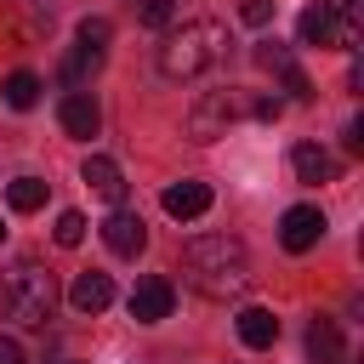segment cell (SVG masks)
Masks as SVG:
<instances>
[{
  "mask_svg": "<svg viewBox=\"0 0 364 364\" xmlns=\"http://www.w3.org/2000/svg\"><path fill=\"white\" fill-rule=\"evenodd\" d=\"M57 119H63V131L68 136H97V125H102V108H97V97H85V91H68L63 97V108H57Z\"/></svg>",
  "mask_w": 364,
  "mask_h": 364,
  "instance_id": "obj_10",
  "label": "cell"
},
{
  "mask_svg": "<svg viewBox=\"0 0 364 364\" xmlns=\"http://www.w3.org/2000/svg\"><path fill=\"white\" fill-rule=\"evenodd\" d=\"M0 364H23V347L11 336H0Z\"/></svg>",
  "mask_w": 364,
  "mask_h": 364,
  "instance_id": "obj_25",
  "label": "cell"
},
{
  "mask_svg": "<svg viewBox=\"0 0 364 364\" xmlns=\"http://www.w3.org/2000/svg\"><path fill=\"white\" fill-rule=\"evenodd\" d=\"M6 205H11L17 216L40 210V205H46V182H40V176H11V182H6Z\"/></svg>",
  "mask_w": 364,
  "mask_h": 364,
  "instance_id": "obj_19",
  "label": "cell"
},
{
  "mask_svg": "<svg viewBox=\"0 0 364 364\" xmlns=\"http://www.w3.org/2000/svg\"><path fill=\"white\" fill-rule=\"evenodd\" d=\"M324 17H330V34H336V51H358L364 40V6L358 0H318Z\"/></svg>",
  "mask_w": 364,
  "mask_h": 364,
  "instance_id": "obj_9",
  "label": "cell"
},
{
  "mask_svg": "<svg viewBox=\"0 0 364 364\" xmlns=\"http://www.w3.org/2000/svg\"><path fill=\"white\" fill-rule=\"evenodd\" d=\"M307 353H313V364H341V353H347V347H341V324L318 313V318L307 324Z\"/></svg>",
  "mask_w": 364,
  "mask_h": 364,
  "instance_id": "obj_13",
  "label": "cell"
},
{
  "mask_svg": "<svg viewBox=\"0 0 364 364\" xmlns=\"http://www.w3.org/2000/svg\"><path fill=\"white\" fill-rule=\"evenodd\" d=\"M51 233H57V245H63V250H74V245L85 239V216H80V210H63Z\"/></svg>",
  "mask_w": 364,
  "mask_h": 364,
  "instance_id": "obj_21",
  "label": "cell"
},
{
  "mask_svg": "<svg viewBox=\"0 0 364 364\" xmlns=\"http://www.w3.org/2000/svg\"><path fill=\"white\" fill-rule=\"evenodd\" d=\"M239 17H245L250 28H262V23L273 17V0H239Z\"/></svg>",
  "mask_w": 364,
  "mask_h": 364,
  "instance_id": "obj_23",
  "label": "cell"
},
{
  "mask_svg": "<svg viewBox=\"0 0 364 364\" xmlns=\"http://www.w3.org/2000/svg\"><path fill=\"white\" fill-rule=\"evenodd\" d=\"M171 307H176V284L171 279H159V273L136 279V290H131V318L136 324H159V318H171Z\"/></svg>",
  "mask_w": 364,
  "mask_h": 364,
  "instance_id": "obj_6",
  "label": "cell"
},
{
  "mask_svg": "<svg viewBox=\"0 0 364 364\" xmlns=\"http://www.w3.org/2000/svg\"><path fill=\"white\" fill-rule=\"evenodd\" d=\"M68 301H74V313H102V307L114 301V279L97 273V267H85V273L68 284Z\"/></svg>",
  "mask_w": 364,
  "mask_h": 364,
  "instance_id": "obj_12",
  "label": "cell"
},
{
  "mask_svg": "<svg viewBox=\"0 0 364 364\" xmlns=\"http://www.w3.org/2000/svg\"><path fill=\"white\" fill-rule=\"evenodd\" d=\"M0 233H6V228H0Z\"/></svg>",
  "mask_w": 364,
  "mask_h": 364,
  "instance_id": "obj_27",
  "label": "cell"
},
{
  "mask_svg": "<svg viewBox=\"0 0 364 364\" xmlns=\"http://www.w3.org/2000/svg\"><path fill=\"white\" fill-rule=\"evenodd\" d=\"M222 57H228V28L210 23V17L165 28V40H159V74L165 80H193V74L216 68Z\"/></svg>",
  "mask_w": 364,
  "mask_h": 364,
  "instance_id": "obj_2",
  "label": "cell"
},
{
  "mask_svg": "<svg viewBox=\"0 0 364 364\" xmlns=\"http://www.w3.org/2000/svg\"><path fill=\"white\" fill-rule=\"evenodd\" d=\"M290 165H296L301 182H336V159H330L318 142H296V148H290Z\"/></svg>",
  "mask_w": 364,
  "mask_h": 364,
  "instance_id": "obj_14",
  "label": "cell"
},
{
  "mask_svg": "<svg viewBox=\"0 0 364 364\" xmlns=\"http://www.w3.org/2000/svg\"><path fill=\"white\" fill-rule=\"evenodd\" d=\"M296 34H301V46H336V34H330V17H324V6H307V11L296 17Z\"/></svg>",
  "mask_w": 364,
  "mask_h": 364,
  "instance_id": "obj_20",
  "label": "cell"
},
{
  "mask_svg": "<svg viewBox=\"0 0 364 364\" xmlns=\"http://www.w3.org/2000/svg\"><path fill=\"white\" fill-rule=\"evenodd\" d=\"M256 63H262L267 74H279V80H284V91H290L296 102H313V85H307V74L296 68V57H290L279 40H262V46H256Z\"/></svg>",
  "mask_w": 364,
  "mask_h": 364,
  "instance_id": "obj_8",
  "label": "cell"
},
{
  "mask_svg": "<svg viewBox=\"0 0 364 364\" xmlns=\"http://www.w3.org/2000/svg\"><path fill=\"white\" fill-rule=\"evenodd\" d=\"M324 228H330V222H324L318 205H290L284 222H279V245H284L290 256H301V250H313V245L324 239Z\"/></svg>",
  "mask_w": 364,
  "mask_h": 364,
  "instance_id": "obj_5",
  "label": "cell"
},
{
  "mask_svg": "<svg viewBox=\"0 0 364 364\" xmlns=\"http://www.w3.org/2000/svg\"><path fill=\"white\" fill-rule=\"evenodd\" d=\"M102 245L114 250V256H142V245H148V222L136 216V210H108V222H102Z\"/></svg>",
  "mask_w": 364,
  "mask_h": 364,
  "instance_id": "obj_7",
  "label": "cell"
},
{
  "mask_svg": "<svg viewBox=\"0 0 364 364\" xmlns=\"http://www.w3.org/2000/svg\"><path fill=\"white\" fill-rule=\"evenodd\" d=\"M40 91H46V85H40V74H28V68L6 74V85H0L6 108H17V114H23V108H34V102H40Z\"/></svg>",
  "mask_w": 364,
  "mask_h": 364,
  "instance_id": "obj_17",
  "label": "cell"
},
{
  "mask_svg": "<svg viewBox=\"0 0 364 364\" xmlns=\"http://www.w3.org/2000/svg\"><path fill=\"white\" fill-rule=\"evenodd\" d=\"M97 68H102V46H85V40H80V46L68 51V63H63V85H85Z\"/></svg>",
  "mask_w": 364,
  "mask_h": 364,
  "instance_id": "obj_18",
  "label": "cell"
},
{
  "mask_svg": "<svg viewBox=\"0 0 364 364\" xmlns=\"http://www.w3.org/2000/svg\"><path fill=\"white\" fill-rule=\"evenodd\" d=\"M205 210H210V182H171V188H165V216L193 222V216H205Z\"/></svg>",
  "mask_w": 364,
  "mask_h": 364,
  "instance_id": "obj_11",
  "label": "cell"
},
{
  "mask_svg": "<svg viewBox=\"0 0 364 364\" xmlns=\"http://www.w3.org/2000/svg\"><path fill=\"white\" fill-rule=\"evenodd\" d=\"M51 301H57V284H51V273L40 262H11L0 273V318H11V324H46Z\"/></svg>",
  "mask_w": 364,
  "mask_h": 364,
  "instance_id": "obj_3",
  "label": "cell"
},
{
  "mask_svg": "<svg viewBox=\"0 0 364 364\" xmlns=\"http://www.w3.org/2000/svg\"><path fill=\"white\" fill-rule=\"evenodd\" d=\"M182 279L199 296H210V301L239 296L250 284V250H245V239H233V233H199V239H188L182 245Z\"/></svg>",
  "mask_w": 364,
  "mask_h": 364,
  "instance_id": "obj_1",
  "label": "cell"
},
{
  "mask_svg": "<svg viewBox=\"0 0 364 364\" xmlns=\"http://www.w3.org/2000/svg\"><path fill=\"white\" fill-rule=\"evenodd\" d=\"M347 148H353V154L364 148V119H353V125H347Z\"/></svg>",
  "mask_w": 364,
  "mask_h": 364,
  "instance_id": "obj_26",
  "label": "cell"
},
{
  "mask_svg": "<svg viewBox=\"0 0 364 364\" xmlns=\"http://www.w3.org/2000/svg\"><path fill=\"white\" fill-rule=\"evenodd\" d=\"M233 324H239V341H245V347H273V341H279V318H273L267 307H239Z\"/></svg>",
  "mask_w": 364,
  "mask_h": 364,
  "instance_id": "obj_15",
  "label": "cell"
},
{
  "mask_svg": "<svg viewBox=\"0 0 364 364\" xmlns=\"http://www.w3.org/2000/svg\"><path fill=\"white\" fill-rule=\"evenodd\" d=\"M108 34H114V28H108V17H85V23H80V40H85V46H102Z\"/></svg>",
  "mask_w": 364,
  "mask_h": 364,
  "instance_id": "obj_24",
  "label": "cell"
},
{
  "mask_svg": "<svg viewBox=\"0 0 364 364\" xmlns=\"http://www.w3.org/2000/svg\"><path fill=\"white\" fill-rule=\"evenodd\" d=\"M85 182H91L108 205H119V199H125V176H119V165H114L108 154H91V159H85Z\"/></svg>",
  "mask_w": 364,
  "mask_h": 364,
  "instance_id": "obj_16",
  "label": "cell"
},
{
  "mask_svg": "<svg viewBox=\"0 0 364 364\" xmlns=\"http://www.w3.org/2000/svg\"><path fill=\"white\" fill-rule=\"evenodd\" d=\"M176 23V0H142V28H171Z\"/></svg>",
  "mask_w": 364,
  "mask_h": 364,
  "instance_id": "obj_22",
  "label": "cell"
},
{
  "mask_svg": "<svg viewBox=\"0 0 364 364\" xmlns=\"http://www.w3.org/2000/svg\"><path fill=\"white\" fill-rule=\"evenodd\" d=\"M233 119H250V91H239V85L210 91V97L193 102V114H188V136H193V142H216Z\"/></svg>",
  "mask_w": 364,
  "mask_h": 364,
  "instance_id": "obj_4",
  "label": "cell"
}]
</instances>
